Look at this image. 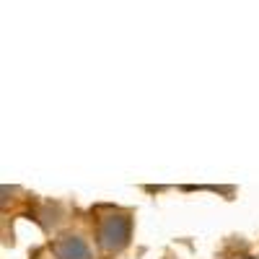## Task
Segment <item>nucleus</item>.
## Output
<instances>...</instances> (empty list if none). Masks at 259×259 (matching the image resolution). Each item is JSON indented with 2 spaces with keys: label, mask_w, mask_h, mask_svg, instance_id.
I'll return each instance as SVG.
<instances>
[{
  "label": "nucleus",
  "mask_w": 259,
  "mask_h": 259,
  "mask_svg": "<svg viewBox=\"0 0 259 259\" xmlns=\"http://www.w3.org/2000/svg\"><path fill=\"white\" fill-rule=\"evenodd\" d=\"M133 228L135 221L127 210L106 212L96 223V246L104 254H122L133 241Z\"/></svg>",
  "instance_id": "nucleus-1"
},
{
  "label": "nucleus",
  "mask_w": 259,
  "mask_h": 259,
  "mask_svg": "<svg viewBox=\"0 0 259 259\" xmlns=\"http://www.w3.org/2000/svg\"><path fill=\"white\" fill-rule=\"evenodd\" d=\"M52 254L55 259H94V251L89 241L78 233H62L52 241Z\"/></svg>",
  "instance_id": "nucleus-2"
},
{
  "label": "nucleus",
  "mask_w": 259,
  "mask_h": 259,
  "mask_svg": "<svg viewBox=\"0 0 259 259\" xmlns=\"http://www.w3.org/2000/svg\"><path fill=\"white\" fill-rule=\"evenodd\" d=\"M239 259H259V256H254V254H244V256H239Z\"/></svg>",
  "instance_id": "nucleus-3"
}]
</instances>
